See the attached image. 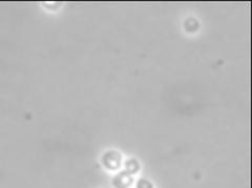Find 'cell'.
<instances>
[{
	"mask_svg": "<svg viewBox=\"0 0 252 188\" xmlns=\"http://www.w3.org/2000/svg\"><path fill=\"white\" fill-rule=\"evenodd\" d=\"M102 162H103V165L109 169V170H117L119 169L121 166L122 162V156L120 153L116 151H109L104 154L102 157Z\"/></svg>",
	"mask_w": 252,
	"mask_h": 188,
	"instance_id": "obj_1",
	"label": "cell"
},
{
	"mask_svg": "<svg viewBox=\"0 0 252 188\" xmlns=\"http://www.w3.org/2000/svg\"><path fill=\"white\" fill-rule=\"evenodd\" d=\"M137 188H153V184L146 179H140L137 183Z\"/></svg>",
	"mask_w": 252,
	"mask_h": 188,
	"instance_id": "obj_4",
	"label": "cell"
},
{
	"mask_svg": "<svg viewBox=\"0 0 252 188\" xmlns=\"http://www.w3.org/2000/svg\"><path fill=\"white\" fill-rule=\"evenodd\" d=\"M114 186L116 188H129L132 184V177L126 171H122L114 178Z\"/></svg>",
	"mask_w": 252,
	"mask_h": 188,
	"instance_id": "obj_2",
	"label": "cell"
},
{
	"mask_svg": "<svg viewBox=\"0 0 252 188\" xmlns=\"http://www.w3.org/2000/svg\"><path fill=\"white\" fill-rule=\"evenodd\" d=\"M140 169V164L136 159H129L125 162V171L129 175L137 174Z\"/></svg>",
	"mask_w": 252,
	"mask_h": 188,
	"instance_id": "obj_3",
	"label": "cell"
},
{
	"mask_svg": "<svg viewBox=\"0 0 252 188\" xmlns=\"http://www.w3.org/2000/svg\"><path fill=\"white\" fill-rule=\"evenodd\" d=\"M189 22H193V23H195V27H198V22H196V20L195 19H188L187 21H186V23H189ZM186 27H188L187 28V31H190V32H192V31H195L196 29H198V28H194L192 25L190 26V27H189V26H186Z\"/></svg>",
	"mask_w": 252,
	"mask_h": 188,
	"instance_id": "obj_5",
	"label": "cell"
}]
</instances>
